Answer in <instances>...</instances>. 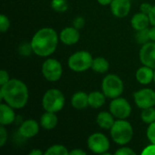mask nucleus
Instances as JSON below:
<instances>
[{
  "label": "nucleus",
  "mask_w": 155,
  "mask_h": 155,
  "mask_svg": "<svg viewBox=\"0 0 155 155\" xmlns=\"http://www.w3.org/2000/svg\"><path fill=\"white\" fill-rule=\"evenodd\" d=\"M72 24H73V26L74 27H75V28H77L79 30V29H82L84 26V25H85V19L83 16H76V17L74 18Z\"/></svg>",
  "instance_id": "obj_30"
},
{
  "label": "nucleus",
  "mask_w": 155,
  "mask_h": 155,
  "mask_svg": "<svg viewBox=\"0 0 155 155\" xmlns=\"http://www.w3.org/2000/svg\"><path fill=\"white\" fill-rule=\"evenodd\" d=\"M44 154L45 155H69V151L64 145L54 144L50 146Z\"/></svg>",
  "instance_id": "obj_23"
},
{
  "label": "nucleus",
  "mask_w": 155,
  "mask_h": 155,
  "mask_svg": "<svg viewBox=\"0 0 155 155\" xmlns=\"http://www.w3.org/2000/svg\"><path fill=\"white\" fill-rule=\"evenodd\" d=\"M87 146L89 150L97 154H108L110 149V141L106 135L102 133L92 134L87 139Z\"/></svg>",
  "instance_id": "obj_8"
},
{
  "label": "nucleus",
  "mask_w": 155,
  "mask_h": 155,
  "mask_svg": "<svg viewBox=\"0 0 155 155\" xmlns=\"http://www.w3.org/2000/svg\"><path fill=\"white\" fill-rule=\"evenodd\" d=\"M106 98L107 97L104 95V94L103 92H100V91L91 92L88 94L89 106L94 109H99L102 106H104V104H105Z\"/></svg>",
  "instance_id": "obj_21"
},
{
  "label": "nucleus",
  "mask_w": 155,
  "mask_h": 155,
  "mask_svg": "<svg viewBox=\"0 0 155 155\" xmlns=\"http://www.w3.org/2000/svg\"><path fill=\"white\" fill-rule=\"evenodd\" d=\"M58 124V117L56 113L46 112L40 117V126L45 130H53Z\"/></svg>",
  "instance_id": "obj_19"
},
{
  "label": "nucleus",
  "mask_w": 155,
  "mask_h": 155,
  "mask_svg": "<svg viewBox=\"0 0 155 155\" xmlns=\"http://www.w3.org/2000/svg\"><path fill=\"white\" fill-rule=\"evenodd\" d=\"M64 104L65 97L64 94L56 88L48 89L42 98V106L46 112L57 114L63 110Z\"/></svg>",
  "instance_id": "obj_4"
},
{
  "label": "nucleus",
  "mask_w": 155,
  "mask_h": 155,
  "mask_svg": "<svg viewBox=\"0 0 155 155\" xmlns=\"http://www.w3.org/2000/svg\"><path fill=\"white\" fill-rule=\"evenodd\" d=\"M31 52L33 53V50H32V47H31L30 44L24 43L19 47V53L22 55H29Z\"/></svg>",
  "instance_id": "obj_31"
},
{
  "label": "nucleus",
  "mask_w": 155,
  "mask_h": 155,
  "mask_svg": "<svg viewBox=\"0 0 155 155\" xmlns=\"http://www.w3.org/2000/svg\"><path fill=\"white\" fill-rule=\"evenodd\" d=\"M43 153H45L43 151H41V150H39V149H33L30 153H29V154L30 155H41L43 154Z\"/></svg>",
  "instance_id": "obj_40"
},
{
  "label": "nucleus",
  "mask_w": 155,
  "mask_h": 155,
  "mask_svg": "<svg viewBox=\"0 0 155 155\" xmlns=\"http://www.w3.org/2000/svg\"><path fill=\"white\" fill-rule=\"evenodd\" d=\"M149 18H150V23L152 25H155V5L153 6L150 14H149Z\"/></svg>",
  "instance_id": "obj_36"
},
{
  "label": "nucleus",
  "mask_w": 155,
  "mask_h": 155,
  "mask_svg": "<svg viewBox=\"0 0 155 155\" xmlns=\"http://www.w3.org/2000/svg\"><path fill=\"white\" fill-rule=\"evenodd\" d=\"M97 2L101 5H110L111 3L113 2V0H97Z\"/></svg>",
  "instance_id": "obj_39"
},
{
  "label": "nucleus",
  "mask_w": 155,
  "mask_h": 155,
  "mask_svg": "<svg viewBox=\"0 0 155 155\" xmlns=\"http://www.w3.org/2000/svg\"><path fill=\"white\" fill-rule=\"evenodd\" d=\"M110 134L112 140L115 143L124 146L132 141L134 137V128L125 119H117L110 129Z\"/></svg>",
  "instance_id": "obj_3"
},
{
  "label": "nucleus",
  "mask_w": 155,
  "mask_h": 155,
  "mask_svg": "<svg viewBox=\"0 0 155 155\" xmlns=\"http://www.w3.org/2000/svg\"><path fill=\"white\" fill-rule=\"evenodd\" d=\"M135 39H136L137 43H139L141 45H144V44L150 42L151 40H150V36H149V28L136 31Z\"/></svg>",
  "instance_id": "obj_26"
},
{
  "label": "nucleus",
  "mask_w": 155,
  "mask_h": 155,
  "mask_svg": "<svg viewBox=\"0 0 155 155\" xmlns=\"http://www.w3.org/2000/svg\"><path fill=\"white\" fill-rule=\"evenodd\" d=\"M153 83L155 84V69H154V75H153Z\"/></svg>",
  "instance_id": "obj_41"
},
{
  "label": "nucleus",
  "mask_w": 155,
  "mask_h": 155,
  "mask_svg": "<svg viewBox=\"0 0 155 155\" xmlns=\"http://www.w3.org/2000/svg\"><path fill=\"white\" fill-rule=\"evenodd\" d=\"M114 154L115 155H135L136 153L131 149L130 147H126V146H123L121 148H119L118 150H116L114 152Z\"/></svg>",
  "instance_id": "obj_29"
},
{
  "label": "nucleus",
  "mask_w": 155,
  "mask_h": 155,
  "mask_svg": "<svg viewBox=\"0 0 155 155\" xmlns=\"http://www.w3.org/2000/svg\"><path fill=\"white\" fill-rule=\"evenodd\" d=\"M109 111L116 119H127L132 114V106L125 98L120 96L112 99Z\"/></svg>",
  "instance_id": "obj_9"
},
{
  "label": "nucleus",
  "mask_w": 155,
  "mask_h": 155,
  "mask_svg": "<svg viewBox=\"0 0 155 155\" xmlns=\"http://www.w3.org/2000/svg\"><path fill=\"white\" fill-rule=\"evenodd\" d=\"M131 0H113L110 5V9L114 16L124 18L127 16L131 11Z\"/></svg>",
  "instance_id": "obj_13"
},
{
  "label": "nucleus",
  "mask_w": 155,
  "mask_h": 155,
  "mask_svg": "<svg viewBox=\"0 0 155 155\" xmlns=\"http://www.w3.org/2000/svg\"><path fill=\"white\" fill-rule=\"evenodd\" d=\"M59 40L57 32L54 29L43 27L33 35L30 45L35 54L40 57H47L55 52Z\"/></svg>",
  "instance_id": "obj_2"
},
{
  "label": "nucleus",
  "mask_w": 155,
  "mask_h": 155,
  "mask_svg": "<svg viewBox=\"0 0 155 155\" xmlns=\"http://www.w3.org/2000/svg\"><path fill=\"white\" fill-rule=\"evenodd\" d=\"M153 75L154 69L146 65H143L142 67L138 68L135 73L136 81L143 85H147L153 82Z\"/></svg>",
  "instance_id": "obj_16"
},
{
  "label": "nucleus",
  "mask_w": 155,
  "mask_h": 155,
  "mask_svg": "<svg viewBox=\"0 0 155 155\" xmlns=\"http://www.w3.org/2000/svg\"><path fill=\"white\" fill-rule=\"evenodd\" d=\"M143 155H155V143H151L150 145L146 146L143 152H142Z\"/></svg>",
  "instance_id": "obj_34"
},
{
  "label": "nucleus",
  "mask_w": 155,
  "mask_h": 155,
  "mask_svg": "<svg viewBox=\"0 0 155 155\" xmlns=\"http://www.w3.org/2000/svg\"><path fill=\"white\" fill-rule=\"evenodd\" d=\"M15 120V108L9 104L2 102L0 104V124L2 125H10Z\"/></svg>",
  "instance_id": "obj_15"
},
{
  "label": "nucleus",
  "mask_w": 155,
  "mask_h": 155,
  "mask_svg": "<svg viewBox=\"0 0 155 155\" xmlns=\"http://www.w3.org/2000/svg\"><path fill=\"white\" fill-rule=\"evenodd\" d=\"M29 99V91L26 84L19 79H10L1 86L0 100L15 109L24 108Z\"/></svg>",
  "instance_id": "obj_1"
},
{
  "label": "nucleus",
  "mask_w": 155,
  "mask_h": 155,
  "mask_svg": "<svg viewBox=\"0 0 155 155\" xmlns=\"http://www.w3.org/2000/svg\"><path fill=\"white\" fill-rule=\"evenodd\" d=\"M149 36L151 41L155 42V25H153L152 28H149Z\"/></svg>",
  "instance_id": "obj_38"
},
{
  "label": "nucleus",
  "mask_w": 155,
  "mask_h": 155,
  "mask_svg": "<svg viewBox=\"0 0 155 155\" xmlns=\"http://www.w3.org/2000/svg\"><path fill=\"white\" fill-rule=\"evenodd\" d=\"M71 105L76 110H83L89 106L88 94L83 91L74 93L71 97Z\"/></svg>",
  "instance_id": "obj_20"
},
{
  "label": "nucleus",
  "mask_w": 155,
  "mask_h": 155,
  "mask_svg": "<svg viewBox=\"0 0 155 155\" xmlns=\"http://www.w3.org/2000/svg\"><path fill=\"white\" fill-rule=\"evenodd\" d=\"M146 136L151 143H155V122L150 124L147 127Z\"/></svg>",
  "instance_id": "obj_28"
},
{
  "label": "nucleus",
  "mask_w": 155,
  "mask_h": 155,
  "mask_svg": "<svg viewBox=\"0 0 155 155\" xmlns=\"http://www.w3.org/2000/svg\"><path fill=\"white\" fill-rule=\"evenodd\" d=\"M51 7L55 12L64 13L68 9V4L66 0H52Z\"/></svg>",
  "instance_id": "obj_25"
},
{
  "label": "nucleus",
  "mask_w": 155,
  "mask_h": 155,
  "mask_svg": "<svg viewBox=\"0 0 155 155\" xmlns=\"http://www.w3.org/2000/svg\"><path fill=\"white\" fill-rule=\"evenodd\" d=\"M10 80V77H9V74L7 73V71L5 70H1L0 71V85H4L8 81Z\"/></svg>",
  "instance_id": "obj_33"
},
{
  "label": "nucleus",
  "mask_w": 155,
  "mask_h": 155,
  "mask_svg": "<svg viewBox=\"0 0 155 155\" xmlns=\"http://www.w3.org/2000/svg\"><path fill=\"white\" fill-rule=\"evenodd\" d=\"M115 122V117L111 114V112L103 111L100 112L96 116L97 125L104 130H110Z\"/></svg>",
  "instance_id": "obj_17"
},
{
  "label": "nucleus",
  "mask_w": 155,
  "mask_h": 155,
  "mask_svg": "<svg viewBox=\"0 0 155 155\" xmlns=\"http://www.w3.org/2000/svg\"><path fill=\"white\" fill-rule=\"evenodd\" d=\"M153 6V5H151V4H149V3H143V4H141V5H140V11H141L142 13H144V14H146V15H149V14H150V12H151Z\"/></svg>",
  "instance_id": "obj_35"
},
{
  "label": "nucleus",
  "mask_w": 155,
  "mask_h": 155,
  "mask_svg": "<svg viewBox=\"0 0 155 155\" xmlns=\"http://www.w3.org/2000/svg\"><path fill=\"white\" fill-rule=\"evenodd\" d=\"M141 119L144 124H150L152 123L155 122V108L153 107H150V108H146L143 109L142 111L141 114Z\"/></svg>",
  "instance_id": "obj_24"
},
{
  "label": "nucleus",
  "mask_w": 155,
  "mask_h": 155,
  "mask_svg": "<svg viewBox=\"0 0 155 155\" xmlns=\"http://www.w3.org/2000/svg\"><path fill=\"white\" fill-rule=\"evenodd\" d=\"M42 75L48 82H57L63 75L62 64L54 58H47L41 68Z\"/></svg>",
  "instance_id": "obj_7"
},
{
  "label": "nucleus",
  "mask_w": 155,
  "mask_h": 155,
  "mask_svg": "<svg viewBox=\"0 0 155 155\" xmlns=\"http://www.w3.org/2000/svg\"><path fill=\"white\" fill-rule=\"evenodd\" d=\"M7 141V131L5 127V125L0 126V146L3 147Z\"/></svg>",
  "instance_id": "obj_32"
},
{
  "label": "nucleus",
  "mask_w": 155,
  "mask_h": 155,
  "mask_svg": "<svg viewBox=\"0 0 155 155\" xmlns=\"http://www.w3.org/2000/svg\"><path fill=\"white\" fill-rule=\"evenodd\" d=\"M10 27V21H9V18L2 14L0 15V31L2 33H5Z\"/></svg>",
  "instance_id": "obj_27"
},
{
  "label": "nucleus",
  "mask_w": 155,
  "mask_h": 155,
  "mask_svg": "<svg viewBox=\"0 0 155 155\" xmlns=\"http://www.w3.org/2000/svg\"><path fill=\"white\" fill-rule=\"evenodd\" d=\"M102 92L109 99L120 97L124 90V84L121 77L115 74L105 75L102 81Z\"/></svg>",
  "instance_id": "obj_5"
},
{
  "label": "nucleus",
  "mask_w": 155,
  "mask_h": 155,
  "mask_svg": "<svg viewBox=\"0 0 155 155\" xmlns=\"http://www.w3.org/2000/svg\"><path fill=\"white\" fill-rule=\"evenodd\" d=\"M109 67L110 64L107 59L102 56H98L94 58L91 69L97 74H105L106 72H108Z\"/></svg>",
  "instance_id": "obj_22"
},
{
  "label": "nucleus",
  "mask_w": 155,
  "mask_h": 155,
  "mask_svg": "<svg viewBox=\"0 0 155 155\" xmlns=\"http://www.w3.org/2000/svg\"><path fill=\"white\" fill-rule=\"evenodd\" d=\"M149 25H151L149 15L142 12L134 15L131 19V25L135 31L148 28Z\"/></svg>",
  "instance_id": "obj_18"
},
{
  "label": "nucleus",
  "mask_w": 155,
  "mask_h": 155,
  "mask_svg": "<svg viewBox=\"0 0 155 155\" xmlns=\"http://www.w3.org/2000/svg\"><path fill=\"white\" fill-rule=\"evenodd\" d=\"M93 60L94 58L89 52L81 50L74 53L69 56L67 64L70 70L75 73H82L91 69Z\"/></svg>",
  "instance_id": "obj_6"
},
{
  "label": "nucleus",
  "mask_w": 155,
  "mask_h": 155,
  "mask_svg": "<svg viewBox=\"0 0 155 155\" xmlns=\"http://www.w3.org/2000/svg\"><path fill=\"white\" fill-rule=\"evenodd\" d=\"M39 124L34 119H27L24 121L18 127V134L25 138H33L39 133Z\"/></svg>",
  "instance_id": "obj_12"
},
{
  "label": "nucleus",
  "mask_w": 155,
  "mask_h": 155,
  "mask_svg": "<svg viewBox=\"0 0 155 155\" xmlns=\"http://www.w3.org/2000/svg\"><path fill=\"white\" fill-rule=\"evenodd\" d=\"M135 105L143 110L155 106V91L151 88H143L134 94Z\"/></svg>",
  "instance_id": "obj_10"
},
{
  "label": "nucleus",
  "mask_w": 155,
  "mask_h": 155,
  "mask_svg": "<svg viewBox=\"0 0 155 155\" xmlns=\"http://www.w3.org/2000/svg\"><path fill=\"white\" fill-rule=\"evenodd\" d=\"M139 58L143 65L155 69V42H148L140 49Z\"/></svg>",
  "instance_id": "obj_11"
},
{
  "label": "nucleus",
  "mask_w": 155,
  "mask_h": 155,
  "mask_svg": "<svg viewBox=\"0 0 155 155\" xmlns=\"http://www.w3.org/2000/svg\"><path fill=\"white\" fill-rule=\"evenodd\" d=\"M86 153L81 149H74L69 152V155H85Z\"/></svg>",
  "instance_id": "obj_37"
},
{
  "label": "nucleus",
  "mask_w": 155,
  "mask_h": 155,
  "mask_svg": "<svg viewBox=\"0 0 155 155\" xmlns=\"http://www.w3.org/2000/svg\"><path fill=\"white\" fill-rule=\"evenodd\" d=\"M59 39L65 45H75L80 40V32L74 26H67L60 32Z\"/></svg>",
  "instance_id": "obj_14"
}]
</instances>
